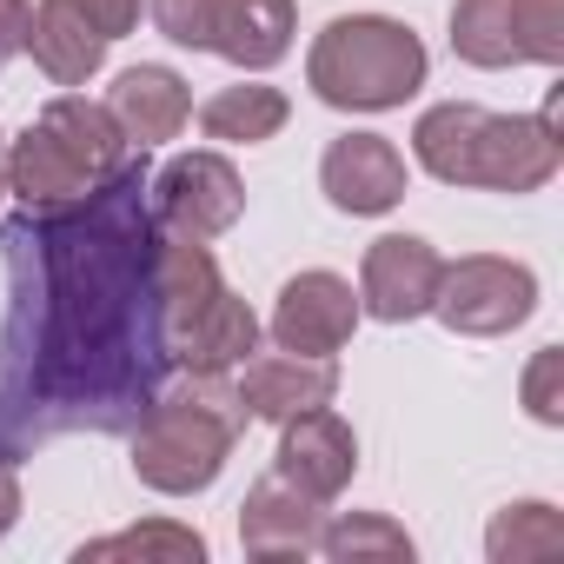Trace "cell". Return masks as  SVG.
<instances>
[{
    "mask_svg": "<svg viewBox=\"0 0 564 564\" xmlns=\"http://www.w3.org/2000/svg\"><path fill=\"white\" fill-rule=\"evenodd\" d=\"M147 147L67 206H21L0 226V458L54 438H120L180 379L160 300V219Z\"/></svg>",
    "mask_w": 564,
    "mask_h": 564,
    "instance_id": "6da1fadb",
    "label": "cell"
},
{
    "mask_svg": "<svg viewBox=\"0 0 564 564\" xmlns=\"http://www.w3.org/2000/svg\"><path fill=\"white\" fill-rule=\"evenodd\" d=\"M412 153L432 180L445 186H485V193H538L557 160V94L544 100V113H485L471 100H445L425 107L412 127Z\"/></svg>",
    "mask_w": 564,
    "mask_h": 564,
    "instance_id": "7a4b0ae2",
    "label": "cell"
},
{
    "mask_svg": "<svg viewBox=\"0 0 564 564\" xmlns=\"http://www.w3.org/2000/svg\"><path fill=\"white\" fill-rule=\"evenodd\" d=\"M239 432H246V405L226 386V372H180V386H166L147 405V419L127 432L133 438V478L147 491L193 498L226 471Z\"/></svg>",
    "mask_w": 564,
    "mask_h": 564,
    "instance_id": "3957f363",
    "label": "cell"
},
{
    "mask_svg": "<svg viewBox=\"0 0 564 564\" xmlns=\"http://www.w3.org/2000/svg\"><path fill=\"white\" fill-rule=\"evenodd\" d=\"M140 147L120 133V120L100 100L61 94L41 107V120L8 147V193L21 206H67L80 193H94L100 180H113Z\"/></svg>",
    "mask_w": 564,
    "mask_h": 564,
    "instance_id": "277c9868",
    "label": "cell"
},
{
    "mask_svg": "<svg viewBox=\"0 0 564 564\" xmlns=\"http://www.w3.org/2000/svg\"><path fill=\"white\" fill-rule=\"evenodd\" d=\"M425 41L392 14H339L306 54V87L339 113H392L425 87Z\"/></svg>",
    "mask_w": 564,
    "mask_h": 564,
    "instance_id": "5b68a950",
    "label": "cell"
},
{
    "mask_svg": "<svg viewBox=\"0 0 564 564\" xmlns=\"http://www.w3.org/2000/svg\"><path fill=\"white\" fill-rule=\"evenodd\" d=\"M452 54L465 67H557L564 0H458Z\"/></svg>",
    "mask_w": 564,
    "mask_h": 564,
    "instance_id": "8992f818",
    "label": "cell"
},
{
    "mask_svg": "<svg viewBox=\"0 0 564 564\" xmlns=\"http://www.w3.org/2000/svg\"><path fill=\"white\" fill-rule=\"evenodd\" d=\"M432 313L445 319V333H465V339L518 333L538 313V272L518 259H498V252H465L458 265L438 272Z\"/></svg>",
    "mask_w": 564,
    "mask_h": 564,
    "instance_id": "52a82bcc",
    "label": "cell"
},
{
    "mask_svg": "<svg viewBox=\"0 0 564 564\" xmlns=\"http://www.w3.org/2000/svg\"><path fill=\"white\" fill-rule=\"evenodd\" d=\"M147 193H153V219L186 239H219L246 213V186L226 153H180L160 166V180Z\"/></svg>",
    "mask_w": 564,
    "mask_h": 564,
    "instance_id": "ba28073f",
    "label": "cell"
},
{
    "mask_svg": "<svg viewBox=\"0 0 564 564\" xmlns=\"http://www.w3.org/2000/svg\"><path fill=\"white\" fill-rule=\"evenodd\" d=\"M272 346L279 352H306V359H333L352 346L359 333V293H352V279L339 272H293L286 286H279V306L265 319Z\"/></svg>",
    "mask_w": 564,
    "mask_h": 564,
    "instance_id": "9c48e42d",
    "label": "cell"
},
{
    "mask_svg": "<svg viewBox=\"0 0 564 564\" xmlns=\"http://www.w3.org/2000/svg\"><path fill=\"white\" fill-rule=\"evenodd\" d=\"M438 272H445V259L432 252V239H419V232L372 239L366 246V265H359V313H372L386 326L425 319L432 313V293H438Z\"/></svg>",
    "mask_w": 564,
    "mask_h": 564,
    "instance_id": "30bf717a",
    "label": "cell"
},
{
    "mask_svg": "<svg viewBox=\"0 0 564 564\" xmlns=\"http://www.w3.org/2000/svg\"><path fill=\"white\" fill-rule=\"evenodd\" d=\"M272 471L313 491V498H339L359 471V432L333 412V405H313L300 419L279 425V452H272Z\"/></svg>",
    "mask_w": 564,
    "mask_h": 564,
    "instance_id": "8fae6325",
    "label": "cell"
},
{
    "mask_svg": "<svg viewBox=\"0 0 564 564\" xmlns=\"http://www.w3.org/2000/svg\"><path fill=\"white\" fill-rule=\"evenodd\" d=\"M319 186L339 213L352 219H379L405 199V153L386 140V133H346L326 147L319 160Z\"/></svg>",
    "mask_w": 564,
    "mask_h": 564,
    "instance_id": "7c38bea8",
    "label": "cell"
},
{
    "mask_svg": "<svg viewBox=\"0 0 564 564\" xmlns=\"http://www.w3.org/2000/svg\"><path fill=\"white\" fill-rule=\"evenodd\" d=\"M232 392H239L246 419L286 425V419H300V412H313V405H333L339 366H333V359H306V352H259V359L239 366Z\"/></svg>",
    "mask_w": 564,
    "mask_h": 564,
    "instance_id": "4fadbf2b",
    "label": "cell"
},
{
    "mask_svg": "<svg viewBox=\"0 0 564 564\" xmlns=\"http://www.w3.org/2000/svg\"><path fill=\"white\" fill-rule=\"evenodd\" d=\"M319 524H326V498L286 485V478H259L239 505V544L246 557H306L319 544Z\"/></svg>",
    "mask_w": 564,
    "mask_h": 564,
    "instance_id": "5bb4252c",
    "label": "cell"
},
{
    "mask_svg": "<svg viewBox=\"0 0 564 564\" xmlns=\"http://www.w3.org/2000/svg\"><path fill=\"white\" fill-rule=\"evenodd\" d=\"M107 34L80 14V0H41L28 14V54L54 87H87L107 67Z\"/></svg>",
    "mask_w": 564,
    "mask_h": 564,
    "instance_id": "9a60e30c",
    "label": "cell"
},
{
    "mask_svg": "<svg viewBox=\"0 0 564 564\" xmlns=\"http://www.w3.org/2000/svg\"><path fill=\"white\" fill-rule=\"evenodd\" d=\"M293 28H300L293 0H219L206 54H219V61H232L246 74H265V67H279L293 54Z\"/></svg>",
    "mask_w": 564,
    "mask_h": 564,
    "instance_id": "2e32d148",
    "label": "cell"
},
{
    "mask_svg": "<svg viewBox=\"0 0 564 564\" xmlns=\"http://www.w3.org/2000/svg\"><path fill=\"white\" fill-rule=\"evenodd\" d=\"M107 113L120 120V133H127L133 147H160V140H173V133L193 120V94H186V80H180L173 67H127V74L113 80Z\"/></svg>",
    "mask_w": 564,
    "mask_h": 564,
    "instance_id": "e0dca14e",
    "label": "cell"
},
{
    "mask_svg": "<svg viewBox=\"0 0 564 564\" xmlns=\"http://www.w3.org/2000/svg\"><path fill=\"white\" fill-rule=\"evenodd\" d=\"M252 352H259V313H252L239 293H226V286H219L213 306L173 339V366H180V372H226V379H232Z\"/></svg>",
    "mask_w": 564,
    "mask_h": 564,
    "instance_id": "ac0fdd59",
    "label": "cell"
},
{
    "mask_svg": "<svg viewBox=\"0 0 564 564\" xmlns=\"http://www.w3.org/2000/svg\"><path fill=\"white\" fill-rule=\"evenodd\" d=\"M293 120V100L265 87V80H239V87H219L206 107H199V133L206 140H226V147H265L279 140V127Z\"/></svg>",
    "mask_w": 564,
    "mask_h": 564,
    "instance_id": "d6986e66",
    "label": "cell"
},
{
    "mask_svg": "<svg viewBox=\"0 0 564 564\" xmlns=\"http://www.w3.org/2000/svg\"><path fill=\"white\" fill-rule=\"evenodd\" d=\"M485 551L491 564H544V557H564V511L544 505V498H524V505H505L485 531Z\"/></svg>",
    "mask_w": 564,
    "mask_h": 564,
    "instance_id": "ffe728a7",
    "label": "cell"
},
{
    "mask_svg": "<svg viewBox=\"0 0 564 564\" xmlns=\"http://www.w3.org/2000/svg\"><path fill=\"white\" fill-rule=\"evenodd\" d=\"M80 564H199L206 557V538L193 524H173V518H153V524H133V531H113V538H94L74 551Z\"/></svg>",
    "mask_w": 564,
    "mask_h": 564,
    "instance_id": "44dd1931",
    "label": "cell"
},
{
    "mask_svg": "<svg viewBox=\"0 0 564 564\" xmlns=\"http://www.w3.org/2000/svg\"><path fill=\"white\" fill-rule=\"evenodd\" d=\"M313 551H326L333 564H412V538L386 511H346V518L319 524Z\"/></svg>",
    "mask_w": 564,
    "mask_h": 564,
    "instance_id": "7402d4cb",
    "label": "cell"
},
{
    "mask_svg": "<svg viewBox=\"0 0 564 564\" xmlns=\"http://www.w3.org/2000/svg\"><path fill=\"white\" fill-rule=\"evenodd\" d=\"M213 21H219V0H153V28H160L173 47L206 54V47H213Z\"/></svg>",
    "mask_w": 564,
    "mask_h": 564,
    "instance_id": "603a6c76",
    "label": "cell"
},
{
    "mask_svg": "<svg viewBox=\"0 0 564 564\" xmlns=\"http://www.w3.org/2000/svg\"><path fill=\"white\" fill-rule=\"evenodd\" d=\"M524 405H531L538 425H564V352H557V346H544V352L531 359V372H524Z\"/></svg>",
    "mask_w": 564,
    "mask_h": 564,
    "instance_id": "cb8c5ba5",
    "label": "cell"
},
{
    "mask_svg": "<svg viewBox=\"0 0 564 564\" xmlns=\"http://www.w3.org/2000/svg\"><path fill=\"white\" fill-rule=\"evenodd\" d=\"M80 14H87L107 41H120V34L140 28V0H80Z\"/></svg>",
    "mask_w": 564,
    "mask_h": 564,
    "instance_id": "d4e9b609",
    "label": "cell"
},
{
    "mask_svg": "<svg viewBox=\"0 0 564 564\" xmlns=\"http://www.w3.org/2000/svg\"><path fill=\"white\" fill-rule=\"evenodd\" d=\"M28 0H0V67H8L14 54H28Z\"/></svg>",
    "mask_w": 564,
    "mask_h": 564,
    "instance_id": "484cf974",
    "label": "cell"
},
{
    "mask_svg": "<svg viewBox=\"0 0 564 564\" xmlns=\"http://www.w3.org/2000/svg\"><path fill=\"white\" fill-rule=\"evenodd\" d=\"M14 518H21V471L0 458V538L14 531Z\"/></svg>",
    "mask_w": 564,
    "mask_h": 564,
    "instance_id": "4316f807",
    "label": "cell"
},
{
    "mask_svg": "<svg viewBox=\"0 0 564 564\" xmlns=\"http://www.w3.org/2000/svg\"><path fill=\"white\" fill-rule=\"evenodd\" d=\"M0 193H8V166H0Z\"/></svg>",
    "mask_w": 564,
    "mask_h": 564,
    "instance_id": "83f0119b",
    "label": "cell"
}]
</instances>
